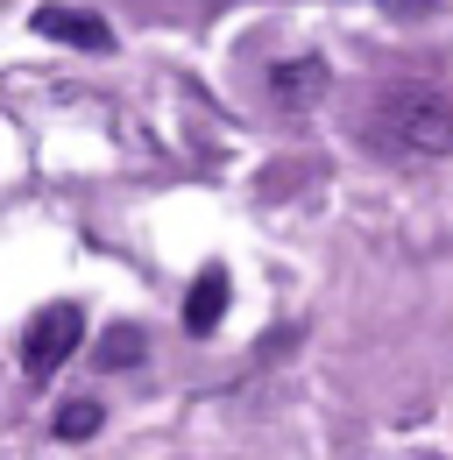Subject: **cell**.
<instances>
[{"instance_id":"5","label":"cell","mask_w":453,"mask_h":460,"mask_svg":"<svg viewBox=\"0 0 453 460\" xmlns=\"http://www.w3.org/2000/svg\"><path fill=\"white\" fill-rule=\"evenodd\" d=\"M220 312H226V270L213 262V270H199V284L184 297V326H191V333H213Z\"/></svg>"},{"instance_id":"6","label":"cell","mask_w":453,"mask_h":460,"mask_svg":"<svg viewBox=\"0 0 453 460\" xmlns=\"http://www.w3.org/2000/svg\"><path fill=\"white\" fill-rule=\"evenodd\" d=\"M142 326H107V341H100V368H135L142 361Z\"/></svg>"},{"instance_id":"7","label":"cell","mask_w":453,"mask_h":460,"mask_svg":"<svg viewBox=\"0 0 453 460\" xmlns=\"http://www.w3.org/2000/svg\"><path fill=\"white\" fill-rule=\"evenodd\" d=\"M100 418H107V411H100L93 397H71L64 411H57V439H93V432H100Z\"/></svg>"},{"instance_id":"8","label":"cell","mask_w":453,"mask_h":460,"mask_svg":"<svg viewBox=\"0 0 453 460\" xmlns=\"http://www.w3.org/2000/svg\"><path fill=\"white\" fill-rule=\"evenodd\" d=\"M383 7H390V14H432L440 0H383Z\"/></svg>"},{"instance_id":"2","label":"cell","mask_w":453,"mask_h":460,"mask_svg":"<svg viewBox=\"0 0 453 460\" xmlns=\"http://www.w3.org/2000/svg\"><path fill=\"white\" fill-rule=\"evenodd\" d=\"M78 333H85V312H78V305H64V297H57V305H43V312L29 319V333H22V368L43 383L57 361H71Z\"/></svg>"},{"instance_id":"1","label":"cell","mask_w":453,"mask_h":460,"mask_svg":"<svg viewBox=\"0 0 453 460\" xmlns=\"http://www.w3.org/2000/svg\"><path fill=\"white\" fill-rule=\"evenodd\" d=\"M383 128H390L404 149L440 156V149H453V100H447V93H432V85L390 93V100H383Z\"/></svg>"},{"instance_id":"3","label":"cell","mask_w":453,"mask_h":460,"mask_svg":"<svg viewBox=\"0 0 453 460\" xmlns=\"http://www.w3.org/2000/svg\"><path fill=\"white\" fill-rule=\"evenodd\" d=\"M36 36H50V43H71V50H113V29L100 22V14H85V7H64V0H50V7H36Z\"/></svg>"},{"instance_id":"4","label":"cell","mask_w":453,"mask_h":460,"mask_svg":"<svg viewBox=\"0 0 453 460\" xmlns=\"http://www.w3.org/2000/svg\"><path fill=\"white\" fill-rule=\"evenodd\" d=\"M270 93H277V107H319L326 100V58H290L270 71Z\"/></svg>"}]
</instances>
